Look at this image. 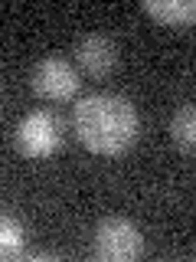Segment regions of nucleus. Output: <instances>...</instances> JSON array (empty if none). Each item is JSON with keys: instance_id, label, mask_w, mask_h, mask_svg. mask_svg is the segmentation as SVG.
I'll use <instances>...</instances> for the list:
<instances>
[{"instance_id": "nucleus-8", "label": "nucleus", "mask_w": 196, "mask_h": 262, "mask_svg": "<svg viewBox=\"0 0 196 262\" xmlns=\"http://www.w3.org/2000/svg\"><path fill=\"white\" fill-rule=\"evenodd\" d=\"M170 138L177 141V147L193 151V141H196V108L190 102H183L174 112V118H170Z\"/></svg>"}, {"instance_id": "nucleus-3", "label": "nucleus", "mask_w": 196, "mask_h": 262, "mask_svg": "<svg viewBox=\"0 0 196 262\" xmlns=\"http://www.w3.org/2000/svg\"><path fill=\"white\" fill-rule=\"evenodd\" d=\"M144 252V236L137 223L125 216H108L95 226V256L102 262H134Z\"/></svg>"}, {"instance_id": "nucleus-4", "label": "nucleus", "mask_w": 196, "mask_h": 262, "mask_svg": "<svg viewBox=\"0 0 196 262\" xmlns=\"http://www.w3.org/2000/svg\"><path fill=\"white\" fill-rule=\"evenodd\" d=\"M33 89L46 102H69L79 92V72L76 66L62 56H46L33 69Z\"/></svg>"}, {"instance_id": "nucleus-6", "label": "nucleus", "mask_w": 196, "mask_h": 262, "mask_svg": "<svg viewBox=\"0 0 196 262\" xmlns=\"http://www.w3.org/2000/svg\"><path fill=\"white\" fill-rule=\"evenodd\" d=\"M144 13L160 20L163 27H193L196 4L193 0H144Z\"/></svg>"}, {"instance_id": "nucleus-5", "label": "nucleus", "mask_w": 196, "mask_h": 262, "mask_svg": "<svg viewBox=\"0 0 196 262\" xmlns=\"http://www.w3.org/2000/svg\"><path fill=\"white\" fill-rule=\"evenodd\" d=\"M76 59L79 69L88 72V76H108L118 62V46L105 33H85L76 43Z\"/></svg>"}, {"instance_id": "nucleus-7", "label": "nucleus", "mask_w": 196, "mask_h": 262, "mask_svg": "<svg viewBox=\"0 0 196 262\" xmlns=\"http://www.w3.org/2000/svg\"><path fill=\"white\" fill-rule=\"evenodd\" d=\"M27 252V229L16 216L0 210V259H16Z\"/></svg>"}, {"instance_id": "nucleus-2", "label": "nucleus", "mask_w": 196, "mask_h": 262, "mask_svg": "<svg viewBox=\"0 0 196 262\" xmlns=\"http://www.w3.org/2000/svg\"><path fill=\"white\" fill-rule=\"evenodd\" d=\"M13 141L23 158H33V161L53 158L62 147V118L49 108H33L16 121Z\"/></svg>"}, {"instance_id": "nucleus-1", "label": "nucleus", "mask_w": 196, "mask_h": 262, "mask_svg": "<svg viewBox=\"0 0 196 262\" xmlns=\"http://www.w3.org/2000/svg\"><path fill=\"white\" fill-rule=\"evenodd\" d=\"M72 125H76L79 141L92 154L118 158L137 141L141 115L125 95L95 92V95L79 98V105L72 108Z\"/></svg>"}]
</instances>
